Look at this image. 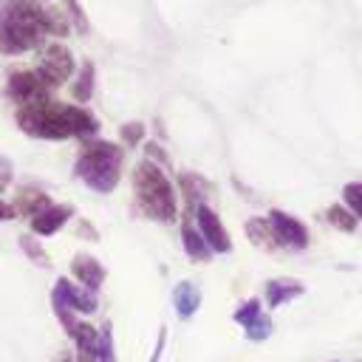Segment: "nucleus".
Listing matches in <instances>:
<instances>
[{"label":"nucleus","mask_w":362,"mask_h":362,"mask_svg":"<svg viewBox=\"0 0 362 362\" xmlns=\"http://www.w3.org/2000/svg\"><path fill=\"white\" fill-rule=\"evenodd\" d=\"M45 206H51V198L45 195V192H40V189H31V187H25V189H20V195H17V212H25V215H37V212H42Z\"/></svg>","instance_id":"f3484780"},{"label":"nucleus","mask_w":362,"mask_h":362,"mask_svg":"<svg viewBox=\"0 0 362 362\" xmlns=\"http://www.w3.org/2000/svg\"><path fill=\"white\" fill-rule=\"evenodd\" d=\"M133 192L136 201L141 206V212L153 221H175L178 215V201L173 192V184L167 181V175L153 164V161H141L133 173Z\"/></svg>","instance_id":"7ed1b4c3"},{"label":"nucleus","mask_w":362,"mask_h":362,"mask_svg":"<svg viewBox=\"0 0 362 362\" xmlns=\"http://www.w3.org/2000/svg\"><path fill=\"white\" fill-rule=\"evenodd\" d=\"M164 345H167V328L161 325V328H158L156 348H153V354H150V359H147V362H158V359H161V354H164Z\"/></svg>","instance_id":"a878e982"},{"label":"nucleus","mask_w":362,"mask_h":362,"mask_svg":"<svg viewBox=\"0 0 362 362\" xmlns=\"http://www.w3.org/2000/svg\"><path fill=\"white\" fill-rule=\"evenodd\" d=\"M74 215V209L71 206H65V204H51V206H45L42 212H37L34 218H31V232L34 235H54V232H59L62 226H65V221Z\"/></svg>","instance_id":"9b49d317"},{"label":"nucleus","mask_w":362,"mask_h":362,"mask_svg":"<svg viewBox=\"0 0 362 362\" xmlns=\"http://www.w3.org/2000/svg\"><path fill=\"white\" fill-rule=\"evenodd\" d=\"M17 124L34 139H68V136H90L99 130L96 119L76 107L59 102H34L17 110Z\"/></svg>","instance_id":"f257e3e1"},{"label":"nucleus","mask_w":362,"mask_h":362,"mask_svg":"<svg viewBox=\"0 0 362 362\" xmlns=\"http://www.w3.org/2000/svg\"><path fill=\"white\" fill-rule=\"evenodd\" d=\"M173 305H175V314L181 320H189L201 308V288L192 280L175 283V288H173Z\"/></svg>","instance_id":"ddd939ff"},{"label":"nucleus","mask_w":362,"mask_h":362,"mask_svg":"<svg viewBox=\"0 0 362 362\" xmlns=\"http://www.w3.org/2000/svg\"><path fill=\"white\" fill-rule=\"evenodd\" d=\"M342 201L351 209V215L362 221V184H345L342 187Z\"/></svg>","instance_id":"4be33fe9"},{"label":"nucleus","mask_w":362,"mask_h":362,"mask_svg":"<svg viewBox=\"0 0 362 362\" xmlns=\"http://www.w3.org/2000/svg\"><path fill=\"white\" fill-rule=\"evenodd\" d=\"M62 362H74V359H62Z\"/></svg>","instance_id":"c756f323"},{"label":"nucleus","mask_w":362,"mask_h":362,"mask_svg":"<svg viewBox=\"0 0 362 362\" xmlns=\"http://www.w3.org/2000/svg\"><path fill=\"white\" fill-rule=\"evenodd\" d=\"M11 218H17V209H14L11 204L0 201V221H11Z\"/></svg>","instance_id":"c85d7f7f"},{"label":"nucleus","mask_w":362,"mask_h":362,"mask_svg":"<svg viewBox=\"0 0 362 362\" xmlns=\"http://www.w3.org/2000/svg\"><path fill=\"white\" fill-rule=\"evenodd\" d=\"M20 246H23V252H25L37 266H48V257H45V252H42V246L37 243L34 235H23V238H20Z\"/></svg>","instance_id":"b1692460"},{"label":"nucleus","mask_w":362,"mask_h":362,"mask_svg":"<svg viewBox=\"0 0 362 362\" xmlns=\"http://www.w3.org/2000/svg\"><path fill=\"white\" fill-rule=\"evenodd\" d=\"M266 221L277 238V246H288V249H305L308 246V229L294 215H288L283 209H272Z\"/></svg>","instance_id":"6e6552de"},{"label":"nucleus","mask_w":362,"mask_h":362,"mask_svg":"<svg viewBox=\"0 0 362 362\" xmlns=\"http://www.w3.org/2000/svg\"><path fill=\"white\" fill-rule=\"evenodd\" d=\"M71 274L76 277V283L88 291H99V286L105 283V266L93 257V255H85L79 252L74 260H71Z\"/></svg>","instance_id":"9d476101"},{"label":"nucleus","mask_w":362,"mask_h":362,"mask_svg":"<svg viewBox=\"0 0 362 362\" xmlns=\"http://www.w3.org/2000/svg\"><path fill=\"white\" fill-rule=\"evenodd\" d=\"M71 90H74V99L76 102H88L93 96V62H82L79 76H76V82H74Z\"/></svg>","instance_id":"a211bd4d"},{"label":"nucleus","mask_w":362,"mask_h":362,"mask_svg":"<svg viewBox=\"0 0 362 362\" xmlns=\"http://www.w3.org/2000/svg\"><path fill=\"white\" fill-rule=\"evenodd\" d=\"M305 291V286L300 280H291V277H277V280H269L266 288H263V297H266V305L269 308H280L286 305L288 300L300 297Z\"/></svg>","instance_id":"f8f14e48"},{"label":"nucleus","mask_w":362,"mask_h":362,"mask_svg":"<svg viewBox=\"0 0 362 362\" xmlns=\"http://www.w3.org/2000/svg\"><path fill=\"white\" fill-rule=\"evenodd\" d=\"M96 362H116V354H113V328H110V322H105V325L99 328Z\"/></svg>","instance_id":"412c9836"},{"label":"nucleus","mask_w":362,"mask_h":362,"mask_svg":"<svg viewBox=\"0 0 362 362\" xmlns=\"http://www.w3.org/2000/svg\"><path fill=\"white\" fill-rule=\"evenodd\" d=\"M246 238L260 249H269V252L277 249V238H274V232H272L266 218H249L246 221Z\"/></svg>","instance_id":"dca6fc26"},{"label":"nucleus","mask_w":362,"mask_h":362,"mask_svg":"<svg viewBox=\"0 0 362 362\" xmlns=\"http://www.w3.org/2000/svg\"><path fill=\"white\" fill-rule=\"evenodd\" d=\"M181 243H184V252H187V257L189 260H195V263H206L209 257H212V249L206 246V240L201 238V232L195 229V226H184L181 229Z\"/></svg>","instance_id":"2eb2a0df"},{"label":"nucleus","mask_w":362,"mask_h":362,"mask_svg":"<svg viewBox=\"0 0 362 362\" xmlns=\"http://www.w3.org/2000/svg\"><path fill=\"white\" fill-rule=\"evenodd\" d=\"M48 85L40 79V74L31 68V71H17V74H11L8 76V82H6V93L11 96V99H17L20 102V107L23 105H34V102H45L48 99Z\"/></svg>","instance_id":"0eeeda50"},{"label":"nucleus","mask_w":362,"mask_h":362,"mask_svg":"<svg viewBox=\"0 0 362 362\" xmlns=\"http://www.w3.org/2000/svg\"><path fill=\"white\" fill-rule=\"evenodd\" d=\"M11 173H14V170H11V161L0 156V189H3V187H8V181H11Z\"/></svg>","instance_id":"bb28decb"},{"label":"nucleus","mask_w":362,"mask_h":362,"mask_svg":"<svg viewBox=\"0 0 362 362\" xmlns=\"http://www.w3.org/2000/svg\"><path fill=\"white\" fill-rule=\"evenodd\" d=\"M119 136H122L124 144H139L141 136H144V124L141 122H127V124L119 127Z\"/></svg>","instance_id":"393cba45"},{"label":"nucleus","mask_w":362,"mask_h":362,"mask_svg":"<svg viewBox=\"0 0 362 362\" xmlns=\"http://www.w3.org/2000/svg\"><path fill=\"white\" fill-rule=\"evenodd\" d=\"M147 156H150V158H153V156H158L156 161H161V164L167 161V153H164V150H161V147H158L156 141H150V144H147Z\"/></svg>","instance_id":"cd10ccee"},{"label":"nucleus","mask_w":362,"mask_h":362,"mask_svg":"<svg viewBox=\"0 0 362 362\" xmlns=\"http://www.w3.org/2000/svg\"><path fill=\"white\" fill-rule=\"evenodd\" d=\"M325 218H328V223L337 226L339 232H354V229H356V218L351 215V209H348L345 204H334V206H328Z\"/></svg>","instance_id":"6ab92c4d"},{"label":"nucleus","mask_w":362,"mask_h":362,"mask_svg":"<svg viewBox=\"0 0 362 362\" xmlns=\"http://www.w3.org/2000/svg\"><path fill=\"white\" fill-rule=\"evenodd\" d=\"M272 320L266 317V314H260L249 328H246V339H252V342H263V339H269L272 337Z\"/></svg>","instance_id":"5701e85b"},{"label":"nucleus","mask_w":362,"mask_h":362,"mask_svg":"<svg viewBox=\"0 0 362 362\" xmlns=\"http://www.w3.org/2000/svg\"><path fill=\"white\" fill-rule=\"evenodd\" d=\"M51 34L48 8L34 0H3L0 6V54H23Z\"/></svg>","instance_id":"f03ea898"},{"label":"nucleus","mask_w":362,"mask_h":362,"mask_svg":"<svg viewBox=\"0 0 362 362\" xmlns=\"http://www.w3.org/2000/svg\"><path fill=\"white\" fill-rule=\"evenodd\" d=\"M195 221H198V226H195V229L201 232V238L206 240V246H209L212 252L223 255V252H229V249H232L229 232L223 229V223H221V218H218V212H215L212 206L198 204V206H195Z\"/></svg>","instance_id":"1a4fd4ad"},{"label":"nucleus","mask_w":362,"mask_h":362,"mask_svg":"<svg viewBox=\"0 0 362 362\" xmlns=\"http://www.w3.org/2000/svg\"><path fill=\"white\" fill-rule=\"evenodd\" d=\"M263 314V305H260V300L257 297H249L246 303H240L238 308H235V314H232V320L238 322V325H243V328H249L257 317Z\"/></svg>","instance_id":"aec40b11"},{"label":"nucleus","mask_w":362,"mask_h":362,"mask_svg":"<svg viewBox=\"0 0 362 362\" xmlns=\"http://www.w3.org/2000/svg\"><path fill=\"white\" fill-rule=\"evenodd\" d=\"M40 79L48 85V88H57L62 82H68V76L74 74V54L68 51V45H59V42H51L40 51V59H37V68Z\"/></svg>","instance_id":"423d86ee"},{"label":"nucleus","mask_w":362,"mask_h":362,"mask_svg":"<svg viewBox=\"0 0 362 362\" xmlns=\"http://www.w3.org/2000/svg\"><path fill=\"white\" fill-rule=\"evenodd\" d=\"M68 337L76 342V351H79L82 362H96V339H99V331H96L90 322L76 320V325L71 328Z\"/></svg>","instance_id":"4468645a"},{"label":"nucleus","mask_w":362,"mask_h":362,"mask_svg":"<svg viewBox=\"0 0 362 362\" xmlns=\"http://www.w3.org/2000/svg\"><path fill=\"white\" fill-rule=\"evenodd\" d=\"M51 305H54V314L62 322V328L71 334V328L76 325V314H93L96 311V297H93V291L82 288L79 283L59 277L54 283V291H51Z\"/></svg>","instance_id":"39448f33"},{"label":"nucleus","mask_w":362,"mask_h":362,"mask_svg":"<svg viewBox=\"0 0 362 362\" xmlns=\"http://www.w3.org/2000/svg\"><path fill=\"white\" fill-rule=\"evenodd\" d=\"M119 173H122V147L105 139H90V144L79 153L74 167V175L82 178V184L96 192L116 189Z\"/></svg>","instance_id":"20e7f679"}]
</instances>
